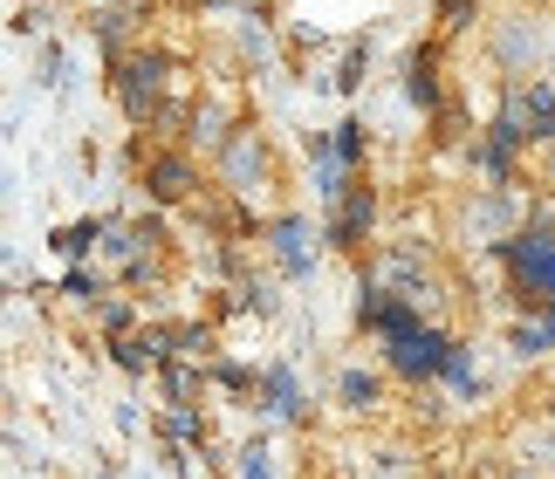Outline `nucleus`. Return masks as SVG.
I'll return each instance as SVG.
<instances>
[{
  "instance_id": "obj_3",
  "label": "nucleus",
  "mask_w": 555,
  "mask_h": 479,
  "mask_svg": "<svg viewBox=\"0 0 555 479\" xmlns=\"http://www.w3.org/2000/svg\"><path fill=\"white\" fill-rule=\"evenodd\" d=\"M515 117L521 124H535V138H555V90H528V96H515Z\"/></svg>"
},
{
  "instance_id": "obj_7",
  "label": "nucleus",
  "mask_w": 555,
  "mask_h": 479,
  "mask_svg": "<svg viewBox=\"0 0 555 479\" xmlns=\"http://www.w3.org/2000/svg\"><path fill=\"white\" fill-rule=\"evenodd\" d=\"M364 220H371V192H350V206H344V226H336V233L350 239V233L364 226Z\"/></svg>"
},
{
  "instance_id": "obj_4",
  "label": "nucleus",
  "mask_w": 555,
  "mask_h": 479,
  "mask_svg": "<svg viewBox=\"0 0 555 479\" xmlns=\"http://www.w3.org/2000/svg\"><path fill=\"white\" fill-rule=\"evenodd\" d=\"M152 90H158V62H131V69H124V103H131V111H152Z\"/></svg>"
},
{
  "instance_id": "obj_1",
  "label": "nucleus",
  "mask_w": 555,
  "mask_h": 479,
  "mask_svg": "<svg viewBox=\"0 0 555 479\" xmlns=\"http://www.w3.org/2000/svg\"><path fill=\"white\" fill-rule=\"evenodd\" d=\"M377 329L391 336V357H398V370H439L446 363V342L433 336V329H412L398 309H377Z\"/></svg>"
},
{
  "instance_id": "obj_6",
  "label": "nucleus",
  "mask_w": 555,
  "mask_h": 479,
  "mask_svg": "<svg viewBox=\"0 0 555 479\" xmlns=\"http://www.w3.org/2000/svg\"><path fill=\"white\" fill-rule=\"evenodd\" d=\"M227 171H233V179L261 171V144H254V138H233V144H227Z\"/></svg>"
},
{
  "instance_id": "obj_8",
  "label": "nucleus",
  "mask_w": 555,
  "mask_h": 479,
  "mask_svg": "<svg viewBox=\"0 0 555 479\" xmlns=\"http://www.w3.org/2000/svg\"><path fill=\"white\" fill-rule=\"evenodd\" d=\"M548 179H555V151H548Z\"/></svg>"
},
{
  "instance_id": "obj_2",
  "label": "nucleus",
  "mask_w": 555,
  "mask_h": 479,
  "mask_svg": "<svg viewBox=\"0 0 555 479\" xmlns=\"http://www.w3.org/2000/svg\"><path fill=\"white\" fill-rule=\"evenodd\" d=\"M507 260H515V281H521V288L555 309V239H542V233L507 239Z\"/></svg>"
},
{
  "instance_id": "obj_5",
  "label": "nucleus",
  "mask_w": 555,
  "mask_h": 479,
  "mask_svg": "<svg viewBox=\"0 0 555 479\" xmlns=\"http://www.w3.org/2000/svg\"><path fill=\"white\" fill-rule=\"evenodd\" d=\"M185 185H192V171H185L179 158H165V165L152 171V192H158V199H185Z\"/></svg>"
}]
</instances>
